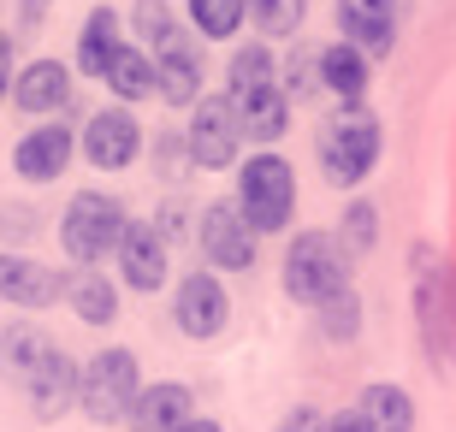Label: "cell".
Returning <instances> with one entry per match:
<instances>
[{
	"instance_id": "obj_1",
	"label": "cell",
	"mask_w": 456,
	"mask_h": 432,
	"mask_svg": "<svg viewBox=\"0 0 456 432\" xmlns=\"http://www.w3.org/2000/svg\"><path fill=\"white\" fill-rule=\"evenodd\" d=\"M415 320L427 362L456 373V266L433 249H415Z\"/></svg>"
},
{
	"instance_id": "obj_2",
	"label": "cell",
	"mask_w": 456,
	"mask_h": 432,
	"mask_svg": "<svg viewBox=\"0 0 456 432\" xmlns=\"http://www.w3.org/2000/svg\"><path fill=\"white\" fill-rule=\"evenodd\" d=\"M314 154H321L326 183L355 190V183L373 172V160H379V118H373L368 107H338V113L321 125V136H314Z\"/></svg>"
},
{
	"instance_id": "obj_3",
	"label": "cell",
	"mask_w": 456,
	"mask_h": 432,
	"mask_svg": "<svg viewBox=\"0 0 456 432\" xmlns=\"http://www.w3.org/2000/svg\"><path fill=\"white\" fill-rule=\"evenodd\" d=\"M125 232H131V219H125V208L107 190H77L66 201V214H60V243H66V255L77 266H95L107 255H118Z\"/></svg>"
},
{
	"instance_id": "obj_4",
	"label": "cell",
	"mask_w": 456,
	"mask_h": 432,
	"mask_svg": "<svg viewBox=\"0 0 456 432\" xmlns=\"http://www.w3.org/2000/svg\"><path fill=\"white\" fill-rule=\"evenodd\" d=\"M285 290L297 302H332L350 290V255H344L338 237L326 232H303L297 243L285 249Z\"/></svg>"
},
{
	"instance_id": "obj_5",
	"label": "cell",
	"mask_w": 456,
	"mask_h": 432,
	"mask_svg": "<svg viewBox=\"0 0 456 432\" xmlns=\"http://www.w3.org/2000/svg\"><path fill=\"white\" fill-rule=\"evenodd\" d=\"M142 385H136V355L125 344L102 349L84 362V391H77V409H84L95 427H113V420H131Z\"/></svg>"
},
{
	"instance_id": "obj_6",
	"label": "cell",
	"mask_w": 456,
	"mask_h": 432,
	"mask_svg": "<svg viewBox=\"0 0 456 432\" xmlns=\"http://www.w3.org/2000/svg\"><path fill=\"white\" fill-rule=\"evenodd\" d=\"M237 208L255 225V237L285 232L290 208H297V172L279 160V154H249V167L237 172Z\"/></svg>"
},
{
	"instance_id": "obj_7",
	"label": "cell",
	"mask_w": 456,
	"mask_h": 432,
	"mask_svg": "<svg viewBox=\"0 0 456 432\" xmlns=\"http://www.w3.org/2000/svg\"><path fill=\"white\" fill-rule=\"evenodd\" d=\"M196 243H202V261L220 266V273H249V266H255V225L243 219V208L225 201V196L202 208Z\"/></svg>"
},
{
	"instance_id": "obj_8",
	"label": "cell",
	"mask_w": 456,
	"mask_h": 432,
	"mask_svg": "<svg viewBox=\"0 0 456 432\" xmlns=\"http://www.w3.org/2000/svg\"><path fill=\"white\" fill-rule=\"evenodd\" d=\"M190 154H196V167L202 172H220L237 160V149H243V118H237L232 95H202L196 107H190Z\"/></svg>"
},
{
	"instance_id": "obj_9",
	"label": "cell",
	"mask_w": 456,
	"mask_h": 432,
	"mask_svg": "<svg viewBox=\"0 0 456 432\" xmlns=\"http://www.w3.org/2000/svg\"><path fill=\"white\" fill-rule=\"evenodd\" d=\"M84 154H89V167H102V172H125L142 154V125H136L131 107H102V113L84 125Z\"/></svg>"
},
{
	"instance_id": "obj_10",
	"label": "cell",
	"mask_w": 456,
	"mask_h": 432,
	"mask_svg": "<svg viewBox=\"0 0 456 432\" xmlns=\"http://www.w3.org/2000/svg\"><path fill=\"white\" fill-rule=\"evenodd\" d=\"M172 314H178V332L184 338H220L225 320H232V297H225L220 273H190L178 284V302H172Z\"/></svg>"
},
{
	"instance_id": "obj_11",
	"label": "cell",
	"mask_w": 456,
	"mask_h": 432,
	"mask_svg": "<svg viewBox=\"0 0 456 432\" xmlns=\"http://www.w3.org/2000/svg\"><path fill=\"white\" fill-rule=\"evenodd\" d=\"M118 279H125V290H142V297H154L160 284H167V237L154 232V225H142V219H131V232H125V243H118Z\"/></svg>"
},
{
	"instance_id": "obj_12",
	"label": "cell",
	"mask_w": 456,
	"mask_h": 432,
	"mask_svg": "<svg viewBox=\"0 0 456 432\" xmlns=\"http://www.w3.org/2000/svg\"><path fill=\"white\" fill-rule=\"evenodd\" d=\"M60 297H66V279L53 266L0 249V302H12V308H53Z\"/></svg>"
},
{
	"instance_id": "obj_13",
	"label": "cell",
	"mask_w": 456,
	"mask_h": 432,
	"mask_svg": "<svg viewBox=\"0 0 456 432\" xmlns=\"http://www.w3.org/2000/svg\"><path fill=\"white\" fill-rule=\"evenodd\" d=\"M338 30L368 60L391 53V42H397V0H338Z\"/></svg>"
},
{
	"instance_id": "obj_14",
	"label": "cell",
	"mask_w": 456,
	"mask_h": 432,
	"mask_svg": "<svg viewBox=\"0 0 456 432\" xmlns=\"http://www.w3.org/2000/svg\"><path fill=\"white\" fill-rule=\"evenodd\" d=\"M71 149H77L71 125H36V131L12 149V172L24 183H48V178H60V172H66Z\"/></svg>"
},
{
	"instance_id": "obj_15",
	"label": "cell",
	"mask_w": 456,
	"mask_h": 432,
	"mask_svg": "<svg viewBox=\"0 0 456 432\" xmlns=\"http://www.w3.org/2000/svg\"><path fill=\"white\" fill-rule=\"evenodd\" d=\"M190 420H196V397H190V385L160 379V385H149V391L136 397V409H131L125 427H131V432H178V427H190Z\"/></svg>"
},
{
	"instance_id": "obj_16",
	"label": "cell",
	"mask_w": 456,
	"mask_h": 432,
	"mask_svg": "<svg viewBox=\"0 0 456 432\" xmlns=\"http://www.w3.org/2000/svg\"><path fill=\"white\" fill-rule=\"evenodd\" d=\"M77 391H84V373H77V362H71L66 349H53L48 362H42V373L24 385V397H30L36 420H60L71 409V397H77Z\"/></svg>"
},
{
	"instance_id": "obj_17",
	"label": "cell",
	"mask_w": 456,
	"mask_h": 432,
	"mask_svg": "<svg viewBox=\"0 0 456 432\" xmlns=\"http://www.w3.org/2000/svg\"><path fill=\"white\" fill-rule=\"evenodd\" d=\"M53 349H60V344H53L42 326H30V320H18V326H0V379L30 385Z\"/></svg>"
},
{
	"instance_id": "obj_18",
	"label": "cell",
	"mask_w": 456,
	"mask_h": 432,
	"mask_svg": "<svg viewBox=\"0 0 456 432\" xmlns=\"http://www.w3.org/2000/svg\"><path fill=\"white\" fill-rule=\"evenodd\" d=\"M12 101L24 107V113H60V107L71 101V71L60 66V60H30V66L18 71Z\"/></svg>"
},
{
	"instance_id": "obj_19",
	"label": "cell",
	"mask_w": 456,
	"mask_h": 432,
	"mask_svg": "<svg viewBox=\"0 0 456 432\" xmlns=\"http://www.w3.org/2000/svg\"><path fill=\"white\" fill-rule=\"evenodd\" d=\"M66 302L84 326H113L118 320V284L107 279V273H95V266L66 273Z\"/></svg>"
},
{
	"instance_id": "obj_20",
	"label": "cell",
	"mask_w": 456,
	"mask_h": 432,
	"mask_svg": "<svg viewBox=\"0 0 456 432\" xmlns=\"http://www.w3.org/2000/svg\"><path fill=\"white\" fill-rule=\"evenodd\" d=\"M118 53H125V42H118V12L113 6H95V12L84 18V30H77V66L107 84V71H113Z\"/></svg>"
},
{
	"instance_id": "obj_21",
	"label": "cell",
	"mask_w": 456,
	"mask_h": 432,
	"mask_svg": "<svg viewBox=\"0 0 456 432\" xmlns=\"http://www.w3.org/2000/svg\"><path fill=\"white\" fill-rule=\"evenodd\" d=\"M232 107H237V118H243V136H249V143H279L285 125H290V101H285L279 84L255 89V95H232Z\"/></svg>"
},
{
	"instance_id": "obj_22",
	"label": "cell",
	"mask_w": 456,
	"mask_h": 432,
	"mask_svg": "<svg viewBox=\"0 0 456 432\" xmlns=\"http://www.w3.org/2000/svg\"><path fill=\"white\" fill-rule=\"evenodd\" d=\"M321 84L332 89L344 107H362V95H368V53L350 48V42L321 48Z\"/></svg>"
},
{
	"instance_id": "obj_23",
	"label": "cell",
	"mask_w": 456,
	"mask_h": 432,
	"mask_svg": "<svg viewBox=\"0 0 456 432\" xmlns=\"http://www.w3.org/2000/svg\"><path fill=\"white\" fill-rule=\"evenodd\" d=\"M154 77H160V89H154V95L172 101V107H196V101H202V66H196V53H190L184 42L154 60Z\"/></svg>"
},
{
	"instance_id": "obj_24",
	"label": "cell",
	"mask_w": 456,
	"mask_h": 432,
	"mask_svg": "<svg viewBox=\"0 0 456 432\" xmlns=\"http://www.w3.org/2000/svg\"><path fill=\"white\" fill-rule=\"evenodd\" d=\"M355 409H362V420L373 432H415V397H409L403 385H386V379L368 385Z\"/></svg>"
},
{
	"instance_id": "obj_25",
	"label": "cell",
	"mask_w": 456,
	"mask_h": 432,
	"mask_svg": "<svg viewBox=\"0 0 456 432\" xmlns=\"http://www.w3.org/2000/svg\"><path fill=\"white\" fill-rule=\"evenodd\" d=\"M107 89H113L125 107H131V101H142V95H154V89H160V77H154V60H149L142 48H125V53L113 60V71H107Z\"/></svg>"
},
{
	"instance_id": "obj_26",
	"label": "cell",
	"mask_w": 456,
	"mask_h": 432,
	"mask_svg": "<svg viewBox=\"0 0 456 432\" xmlns=\"http://www.w3.org/2000/svg\"><path fill=\"white\" fill-rule=\"evenodd\" d=\"M131 24H136V36L149 42V48H178V18H172V6L167 0H136L131 6Z\"/></svg>"
},
{
	"instance_id": "obj_27",
	"label": "cell",
	"mask_w": 456,
	"mask_h": 432,
	"mask_svg": "<svg viewBox=\"0 0 456 432\" xmlns=\"http://www.w3.org/2000/svg\"><path fill=\"white\" fill-rule=\"evenodd\" d=\"M243 12H249V0H190V18H196V30H202L208 42H225V36H237Z\"/></svg>"
},
{
	"instance_id": "obj_28",
	"label": "cell",
	"mask_w": 456,
	"mask_h": 432,
	"mask_svg": "<svg viewBox=\"0 0 456 432\" xmlns=\"http://www.w3.org/2000/svg\"><path fill=\"white\" fill-rule=\"evenodd\" d=\"M255 89H273V53L261 42L232 53V95H255Z\"/></svg>"
},
{
	"instance_id": "obj_29",
	"label": "cell",
	"mask_w": 456,
	"mask_h": 432,
	"mask_svg": "<svg viewBox=\"0 0 456 432\" xmlns=\"http://www.w3.org/2000/svg\"><path fill=\"white\" fill-rule=\"evenodd\" d=\"M249 12L267 36H297L308 18V0H249Z\"/></svg>"
},
{
	"instance_id": "obj_30",
	"label": "cell",
	"mask_w": 456,
	"mask_h": 432,
	"mask_svg": "<svg viewBox=\"0 0 456 432\" xmlns=\"http://www.w3.org/2000/svg\"><path fill=\"white\" fill-rule=\"evenodd\" d=\"M321 332L332 338V344H350V338L362 332V302H355V290H344V297H332L321 308Z\"/></svg>"
},
{
	"instance_id": "obj_31",
	"label": "cell",
	"mask_w": 456,
	"mask_h": 432,
	"mask_svg": "<svg viewBox=\"0 0 456 432\" xmlns=\"http://www.w3.org/2000/svg\"><path fill=\"white\" fill-rule=\"evenodd\" d=\"M373 232H379V214H373V201H350V214H344V255L373 249Z\"/></svg>"
},
{
	"instance_id": "obj_32",
	"label": "cell",
	"mask_w": 456,
	"mask_h": 432,
	"mask_svg": "<svg viewBox=\"0 0 456 432\" xmlns=\"http://www.w3.org/2000/svg\"><path fill=\"white\" fill-rule=\"evenodd\" d=\"M314 84H321V48H297V53L285 60V95L303 101Z\"/></svg>"
},
{
	"instance_id": "obj_33",
	"label": "cell",
	"mask_w": 456,
	"mask_h": 432,
	"mask_svg": "<svg viewBox=\"0 0 456 432\" xmlns=\"http://www.w3.org/2000/svg\"><path fill=\"white\" fill-rule=\"evenodd\" d=\"M154 154H160V172H167V178H184V172L196 167L190 136H160V143H154Z\"/></svg>"
},
{
	"instance_id": "obj_34",
	"label": "cell",
	"mask_w": 456,
	"mask_h": 432,
	"mask_svg": "<svg viewBox=\"0 0 456 432\" xmlns=\"http://www.w3.org/2000/svg\"><path fill=\"white\" fill-rule=\"evenodd\" d=\"M279 432H326V420L314 415V409H290V415L279 420Z\"/></svg>"
},
{
	"instance_id": "obj_35",
	"label": "cell",
	"mask_w": 456,
	"mask_h": 432,
	"mask_svg": "<svg viewBox=\"0 0 456 432\" xmlns=\"http://www.w3.org/2000/svg\"><path fill=\"white\" fill-rule=\"evenodd\" d=\"M18 77H12V36L0 30V101H6V89H12Z\"/></svg>"
},
{
	"instance_id": "obj_36",
	"label": "cell",
	"mask_w": 456,
	"mask_h": 432,
	"mask_svg": "<svg viewBox=\"0 0 456 432\" xmlns=\"http://www.w3.org/2000/svg\"><path fill=\"white\" fill-rule=\"evenodd\" d=\"M326 432H373V427L362 420V409H344V415H332V420H326Z\"/></svg>"
},
{
	"instance_id": "obj_37",
	"label": "cell",
	"mask_w": 456,
	"mask_h": 432,
	"mask_svg": "<svg viewBox=\"0 0 456 432\" xmlns=\"http://www.w3.org/2000/svg\"><path fill=\"white\" fill-rule=\"evenodd\" d=\"M184 208H178V201H172V208H167V214H160V237H167V243H172V237H184Z\"/></svg>"
},
{
	"instance_id": "obj_38",
	"label": "cell",
	"mask_w": 456,
	"mask_h": 432,
	"mask_svg": "<svg viewBox=\"0 0 456 432\" xmlns=\"http://www.w3.org/2000/svg\"><path fill=\"white\" fill-rule=\"evenodd\" d=\"M42 12H48V0H24V30H36V24H42Z\"/></svg>"
},
{
	"instance_id": "obj_39",
	"label": "cell",
	"mask_w": 456,
	"mask_h": 432,
	"mask_svg": "<svg viewBox=\"0 0 456 432\" xmlns=\"http://www.w3.org/2000/svg\"><path fill=\"white\" fill-rule=\"evenodd\" d=\"M178 432H220V420H202V415H196L190 427H178Z\"/></svg>"
}]
</instances>
